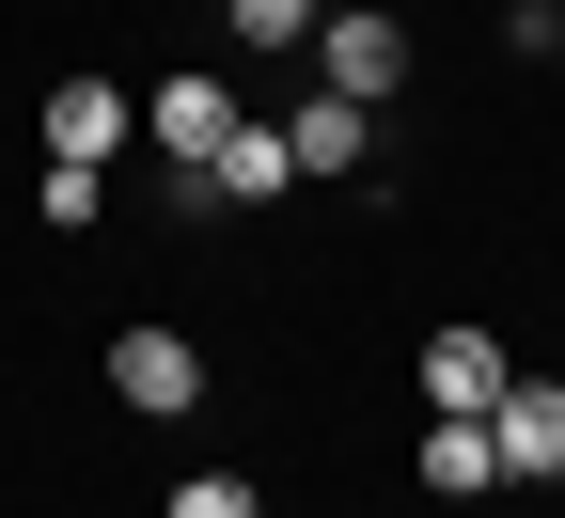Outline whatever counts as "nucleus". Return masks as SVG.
Wrapping results in <instances>:
<instances>
[{
	"instance_id": "obj_1",
	"label": "nucleus",
	"mask_w": 565,
	"mask_h": 518,
	"mask_svg": "<svg viewBox=\"0 0 565 518\" xmlns=\"http://www.w3.org/2000/svg\"><path fill=\"white\" fill-rule=\"evenodd\" d=\"M393 80H408V17H377V0H345V17H315V95L377 110Z\"/></svg>"
},
{
	"instance_id": "obj_2",
	"label": "nucleus",
	"mask_w": 565,
	"mask_h": 518,
	"mask_svg": "<svg viewBox=\"0 0 565 518\" xmlns=\"http://www.w3.org/2000/svg\"><path fill=\"white\" fill-rule=\"evenodd\" d=\"M282 189H299V158H282V126H221V158H204V173H173V204L204 220V204H282Z\"/></svg>"
},
{
	"instance_id": "obj_3",
	"label": "nucleus",
	"mask_w": 565,
	"mask_h": 518,
	"mask_svg": "<svg viewBox=\"0 0 565 518\" xmlns=\"http://www.w3.org/2000/svg\"><path fill=\"white\" fill-rule=\"evenodd\" d=\"M487 456H503V487H550L565 472V393L550 378H503V393H487Z\"/></svg>"
},
{
	"instance_id": "obj_4",
	"label": "nucleus",
	"mask_w": 565,
	"mask_h": 518,
	"mask_svg": "<svg viewBox=\"0 0 565 518\" xmlns=\"http://www.w3.org/2000/svg\"><path fill=\"white\" fill-rule=\"evenodd\" d=\"M110 393H126V409H158V424H173V409L204 393V361H189V330H126V346H110Z\"/></svg>"
},
{
	"instance_id": "obj_5",
	"label": "nucleus",
	"mask_w": 565,
	"mask_h": 518,
	"mask_svg": "<svg viewBox=\"0 0 565 518\" xmlns=\"http://www.w3.org/2000/svg\"><path fill=\"white\" fill-rule=\"evenodd\" d=\"M32 126H47V158H79V173H110V141H126V126H141V110H126V95H110V80H63V95H47V110H32Z\"/></svg>"
},
{
	"instance_id": "obj_6",
	"label": "nucleus",
	"mask_w": 565,
	"mask_h": 518,
	"mask_svg": "<svg viewBox=\"0 0 565 518\" xmlns=\"http://www.w3.org/2000/svg\"><path fill=\"white\" fill-rule=\"evenodd\" d=\"M503 378H519V361L487 346V330H424V409H471V424H487V393H503Z\"/></svg>"
},
{
	"instance_id": "obj_7",
	"label": "nucleus",
	"mask_w": 565,
	"mask_h": 518,
	"mask_svg": "<svg viewBox=\"0 0 565 518\" xmlns=\"http://www.w3.org/2000/svg\"><path fill=\"white\" fill-rule=\"evenodd\" d=\"M487 487H503L487 424H471V409H440V424H424V503H487Z\"/></svg>"
},
{
	"instance_id": "obj_8",
	"label": "nucleus",
	"mask_w": 565,
	"mask_h": 518,
	"mask_svg": "<svg viewBox=\"0 0 565 518\" xmlns=\"http://www.w3.org/2000/svg\"><path fill=\"white\" fill-rule=\"evenodd\" d=\"M141 126H158V158H173V173H204V158H221V126H236V110H221V80H173V95L141 110Z\"/></svg>"
},
{
	"instance_id": "obj_9",
	"label": "nucleus",
	"mask_w": 565,
	"mask_h": 518,
	"mask_svg": "<svg viewBox=\"0 0 565 518\" xmlns=\"http://www.w3.org/2000/svg\"><path fill=\"white\" fill-rule=\"evenodd\" d=\"M362 110H345V95H315V110H282V158H299V173H362Z\"/></svg>"
},
{
	"instance_id": "obj_10",
	"label": "nucleus",
	"mask_w": 565,
	"mask_h": 518,
	"mask_svg": "<svg viewBox=\"0 0 565 518\" xmlns=\"http://www.w3.org/2000/svg\"><path fill=\"white\" fill-rule=\"evenodd\" d=\"M221 17H236V47H315L330 0H221Z\"/></svg>"
},
{
	"instance_id": "obj_11",
	"label": "nucleus",
	"mask_w": 565,
	"mask_h": 518,
	"mask_svg": "<svg viewBox=\"0 0 565 518\" xmlns=\"http://www.w3.org/2000/svg\"><path fill=\"white\" fill-rule=\"evenodd\" d=\"M95 204H110V173H79V158H47V236H95Z\"/></svg>"
},
{
	"instance_id": "obj_12",
	"label": "nucleus",
	"mask_w": 565,
	"mask_h": 518,
	"mask_svg": "<svg viewBox=\"0 0 565 518\" xmlns=\"http://www.w3.org/2000/svg\"><path fill=\"white\" fill-rule=\"evenodd\" d=\"M173 518H267V503H252L236 472H189V487H173Z\"/></svg>"
}]
</instances>
